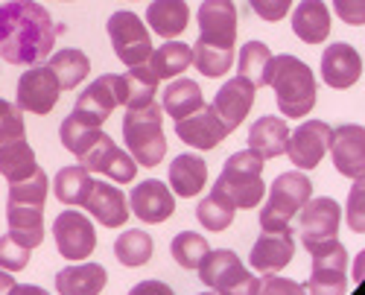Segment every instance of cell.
Returning a JSON list of instances; mask_svg holds the SVG:
<instances>
[{"instance_id": "obj_30", "label": "cell", "mask_w": 365, "mask_h": 295, "mask_svg": "<svg viewBox=\"0 0 365 295\" xmlns=\"http://www.w3.org/2000/svg\"><path fill=\"white\" fill-rule=\"evenodd\" d=\"M170 190L178 193V196H199L205 190V182H207V164L199 158V155H178L173 164H170Z\"/></svg>"}, {"instance_id": "obj_46", "label": "cell", "mask_w": 365, "mask_h": 295, "mask_svg": "<svg viewBox=\"0 0 365 295\" xmlns=\"http://www.w3.org/2000/svg\"><path fill=\"white\" fill-rule=\"evenodd\" d=\"M249 6L257 18L269 21V24H278L289 15V6H292V0H249Z\"/></svg>"}, {"instance_id": "obj_7", "label": "cell", "mask_w": 365, "mask_h": 295, "mask_svg": "<svg viewBox=\"0 0 365 295\" xmlns=\"http://www.w3.org/2000/svg\"><path fill=\"white\" fill-rule=\"evenodd\" d=\"M313 272L307 281V295H345L348 289V252L339 240H327L310 249Z\"/></svg>"}, {"instance_id": "obj_51", "label": "cell", "mask_w": 365, "mask_h": 295, "mask_svg": "<svg viewBox=\"0 0 365 295\" xmlns=\"http://www.w3.org/2000/svg\"><path fill=\"white\" fill-rule=\"evenodd\" d=\"M365 278V252H359L356 254V263H354V281L359 284Z\"/></svg>"}, {"instance_id": "obj_20", "label": "cell", "mask_w": 365, "mask_h": 295, "mask_svg": "<svg viewBox=\"0 0 365 295\" xmlns=\"http://www.w3.org/2000/svg\"><path fill=\"white\" fill-rule=\"evenodd\" d=\"M359 73H362V58L351 44L336 41L322 53V79L327 88L345 91V88L359 82Z\"/></svg>"}, {"instance_id": "obj_42", "label": "cell", "mask_w": 365, "mask_h": 295, "mask_svg": "<svg viewBox=\"0 0 365 295\" xmlns=\"http://www.w3.org/2000/svg\"><path fill=\"white\" fill-rule=\"evenodd\" d=\"M345 219H348L351 231L365 234V175L354 179V187H351L348 205H345Z\"/></svg>"}, {"instance_id": "obj_4", "label": "cell", "mask_w": 365, "mask_h": 295, "mask_svg": "<svg viewBox=\"0 0 365 295\" xmlns=\"http://www.w3.org/2000/svg\"><path fill=\"white\" fill-rule=\"evenodd\" d=\"M214 190H220L222 196H228L234 202L237 211H252L263 202L266 196V185H263V158L252 150L234 152L220 179L214 182Z\"/></svg>"}, {"instance_id": "obj_13", "label": "cell", "mask_w": 365, "mask_h": 295, "mask_svg": "<svg viewBox=\"0 0 365 295\" xmlns=\"http://www.w3.org/2000/svg\"><path fill=\"white\" fill-rule=\"evenodd\" d=\"M79 164L88 170V172H103L108 175V179H114L117 185H129L135 182V175H138V161L123 152L120 146L103 132V138L91 146V150L79 158Z\"/></svg>"}, {"instance_id": "obj_35", "label": "cell", "mask_w": 365, "mask_h": 295, "mask_svg": "<svg viewBox=\"0 0 365 295\" xmlns=\"http://www.w3.org/2000/svg\"><path fill=\"white\" fill-rule=\"evenodd\" d=\"M272 50L263 41H249L246 47L240 50L237 58V73L246 76L255 88H266L269 85V71H272Z\"/></svg>"}, {"instance_id": "obj_32", "label": "cell", "mask_w": 365, "mask_h": 295, "mask_svg": "<svg viewBox=\"0 0 365 295\" xmlns=\"http://www.w3.org/2000/svg\"><path fill=\"white\" fill-rule=\"evenodd\" d=\"M205 105V97H202V88L199 82L193 79H175L167 85L164 91V111L173 117V120H181L193 111H199Z\"/></svg>"}, {"instance_id": "obj_26", "label": "cell", "mask_w": 365, "mask_h": 295, "mask_svg": "<svg viewBox=\"0 0 365 295\" xmlns=\"http://www.w3.org/2000/svg\"><path fill=\"white\" fill-rule=\"evenodd\" d=\"M108 281V272L100 263H73L56 275L58 295H100Z\"/></svg>"}, {"instance_id": "obj_38", "label": "cell", "mask_w": 365, "mask_h": 295, "mask_svg": "<svg viewBox=\"0 0 365 295\" xmlns=\"http://www.w3.org/2000/svg\"><path fill=\"white\" fill-rule=\"evenodd\" d=\"M58 138H62V146H65L68 152H73L76 158H82L91 150V146H94L103 138V129L88 126V123L79 120V117L68 114L65 120H62V129H58Z\"/></svg>"}, {"instance_id": "obj_28", "label": "cell", "mask_w": 365, "mask_h": 295, "mask_svg": "<svg viewBox=\"0 0 365 295\" xmlns=\"http://www.w3.org/2000/svg\"><path fill=\"white\" fill-rule=\"evenodd\" d=\"M158 73L149 68V62L129 68V73H120V94H123L126 108H143L149 103H155L158 94Z\"/></svg>"}, {"instance_id": "obj_5", "label": "cell", "mask_w": 365, "mask_h": 295, "mask_svg": "<svg viewBox=\"0 0 365 295\" xmlns=\"http://www.w3.org/2000/svg\"><path fill=\"white\" fill-rule=\"evenodd\" d=\"M313 196V182L304 175V170L281 172L269 187V199L260 211L263 231H292L289 222Z\"/></svg>"}, {"instance_id": "obj_2", "label": "cell", "mask_w": 365, "mask_h": 295, "mask_svg": "<svg viewBox=\"0 0 365 295\" xmlns=\"http://www.w3.org/2000/svg\"><path fill=\"white\" fill-rule=\"evenodd\" d=\"M269 88L275 91V103H278L281 114L289 117V120H298V117L310 114L316 105V76L301 58H295L289 53H281L272 58Z\"/></svg>"}, {"instance_id": "obj_12", "label": "cell", "mask_w": 365, "mask_h": 295, "mask_svg": "<svg viewBox=\"0 0 365 295\" xmlns=\"http://www.w3.org/2000/svg\"><path fill=\"white\" fill-rule=\"evenodd\" d=\"M339 222H342V208H339L336 199H327V196L310 199L301 208V240H304V249L310 252L313 246L336 240Z\"/></svg>"}, {"instance_id": "obj_49", "label": "cell", "mask_w": 365, "mask_h": 295, "mask_svg": "<svg viewBox=\"0 0 365 295\" xmlns=\"http://www.w3.org/2000/svg\"><path fill=\"white\" fill-rule=\"evenodd\" d=\"M9 295H50L44 286H36V284H15Z\"/></svg>"}, {"instance_id": "obj_50", "label": "cell", "mask_w": 365, "mask_h": 295, "mask_svg": "<svg viewBox=\"0 0 365 295\" xmlns=\"http://www.w3.org/2000/svg\"><path fill=\"white\" fill-rule=\"evenodd\" d=\"M15 286V278L6 272V269H0V295H9Z\"/></svg>"}, {"instance_id": "obj_14", "label": "cell", "mask_w": 365, "mask_h": 295, "mask_svg": "<svg viewBox=\"0 0 365 295\" xmlns=\"http://www.w3.org/2000/svg\"><path fill=\"white\" fill-rule=\"evenodd\" d=\"M330 135H333V129L324 120H304L295 132H289L287 155H289L292 167H298V170L319 167L324 152L330 150Z\"/></svg>"}, {"instance_id": "obj_40", "label": "cell", "mask_w": 365, "mask_h": 295, "mask_svg": "<svg viewBox=\"0 0 365 295\" xmlns=\"http://www.w3.org/2000/svg\"><path fill=\"white\" fill-rule=\"evenodd\" d=\"M170 252H173V257H175L178 266L199 269V263L205 260V254H207L210 249H207V240L202 237V234H196V231H181V234H175Z\"/></svg>"}, {"instance_id": "obj_11", "label": "cell", "mask_w": 365, "mask_h": 295, "mask_svg": "<svg viewBox=\"0 0 365 295\" xmlns=\"http://www.w3.org/2000/svg\"><path fill=\"white\" fill-rule=\"evenodd\" d=\"M58 94H62V85H58L50 65H36L26 73H21L15 105L21 111H29V114H50L58 103Z\"/></svg>"}, {"instance_id": "obj_23", "label": "cell", "mask_w": 365, "mask_h": 295, "mask_svg": "<svg viewBox=\"0 0 365 295\" xmlns=\"http://www.w3.org/2000/svg\"><path fill=\"white\" fill-rule=\"evenodd\" d=\"M82 208L106 228H120V225H126V219H129V202H126L123 190H117V187H111L106 182H94L91 196L85 199Z\"/></svg>"}, {"instance_id": "obj_15", "label": "cell", "mask_w": 365, "mask_h": 295, "mask_svg": "<svg viewBox=\"0 0 365 295\" xmlns=\"http://www.w3.org/2000/svg\"><path fill=\"white\" fill-rule=\"evenodd\" d=\"M199 41L210 47L234 50V41H237L234 0H205L199 6Z\"/></svg>"}, {"instance_id": "obj_8", "label": "cell", "mask_w": 365, "mask_h": 295, "mask_svg": "<svg viewBox=\"0 0 365 295\" xmlns=\"http://www.w3.org/2000/svg\"><path fill=\"white\" fill-rule=\"evenodd\" d=\"M108 38H111L114 56L126 68H135V65L149 62L152 50H155V47H152V38H149V29L129 9H120V12H114L108 18Z\"/></svg>"}, {"instance_id": "obj_48", "label": "cell", "mask_w": 365, "mask_h": 295, "mask_svg": "<svg viewBox=\"0 0 365 295\" xmlns=\"http://www.w3.org/2000/svg\"><path fill=\"white\" fill-rule=\"evenodd\" d=\"M129 295H175V292L164 281H140V284H135L129 289Z\"/></svg>"}, {"instance_id": "obj_3", "label": "cell", "mask_w": 365, "mask_h": 295, "mask_svg": "<svg viewBox=\"0 0 365 295\" xmlns=\"http://www.w3.org/2000/svg\"><path fill=\"white\" fill-rule=\"evenodd\" d=\"M164 111L158 103H149L143 108H129L123 117V143L129 146V155L140 167H158L167 155V135H164Z\"/></svg>"}, {"instance_id": "obj_18", "label": "cell", "mask_w": 365, "mask_h": 295, "mask_svg": "<svg viewBox=\"0 0 365 295\" xmlns=\"http://www.w3.org/2000/svg\"><path fill=\"white\" fill-rule=\"evenodd\" d=\"M129 205H132V214H135L140 222H149V225L167 222V219L175 214V196H173V190H170L164 182H158V179L140 182V185L132 190Z\"/></svg>"}, {"instance_id": "obj_29", "label": "cell", "mask_w": 365, "mask_h": 295, "mask_svg": "<svg viewBox=\"0 0 365 295\" xmlns=\"http://www.w3.org/2000/svg\"><path fill=\"white\" fill-rule=\"evenodd\" d=\"M36 170H38V161H36L33 146L26 143V138L0 140V175H4L9 185L29 179Z\"/></svg>"}, {"instance_id": "obj_45", "label": "cell", "mask_w": 365, "mask_h": 295, "mask_svg": "<svg viewBox=\"0 0 365 295\" xmlns=\"http://www.w3.org/2000/svg\"><path fill=\"white\" fill-rule=\"evenodd\" d=\"M257 295H307V289L292 278H281L275 272H266V278H260Z\"/></svg>"}, {"instance_id": "obj_22", "label": "cell", "mask_w": 365, "mask_h": 295, "mask_svg": "<svg viewBox=\"0 0 365 295\" xmlns=\"http://www.w3.org/2000/svg\"><path fill=\"white\" fill-rule=\"evenodd\" d=\"M6 225L9 237H15L21 246L33 252L44 243V205H24L6 199Z\"/></svg>"}, {"instance_id": "obj_21", "label": "cell", "mask_w": 365, "mask_h": 295, "mask_svg": "<svg viewBox=\"0 0 365 295\" xmlns=\"http://www.w3.org/2000/svg\"><path fill=\"white\" fill-rule=\"evenodd\" d=\"M295 254V240H292V231H263L257 243L252 246V269L255 272H281L284 266L292 263Z\"/></svg>"}, {"instance_id": "obj_33", "label": "cell", "mask_w": 365, "mask_h": 295, "mask_svg": "<svg viewBox=\"0 0 365 295\" xmlns=\"http://www.w3.org/2000/svg\"><path fill=\"white\" fill-rule=\"evenodd\" d=\"M50 71L56 73L58 85H62V91H71V88H76L88 73H91V58L76 50V47H68V50H58L50 56Z\"/></svg>"}, {"instance_id": "obj_19", "label": "cell", "mask_w": 365, "mask_h": 295, "mask_svg": "<svg viewBox=\"0 0 365 295\" xmlns=\"http://www.w3.org/2000/svg\"><path fill=\"white\" fill-rule=\"evenodd\" d=\"M255 91H257V88L246 76H240V73L217 91V97H214V103H210V105H214V111L220 114V120L225 123L228 132H234L249 117V111L255 105Z\"/></svg>"}, {"instance_id": "obj_52", "label": "cell", "mask_w": 365, "mask_h": 295, "mask_svg": "<svg viewBox=\"0 0 365 295\" xmlns=\"http://www.w3.org/2000/svg\"><path fill=\"white\" fill-rule=\"evenodd\" d=\"M196 295H217V292H214V289H210V292H196Z\"/></svg>"}, {"instance_id": "obj_44", "label": "cell", "mask_w": 365, "mask_h": 295, "mask_svg": "<svg viewBox=\"0 0 365 295\" xmlns=\"http://www.w3.org/2000/svg\"><path fill=\"white\" fill-rule=\"evenodd\" d=\"M15 138H26L24 111L9 100H0V140H15Z\"/></svg>"}, {"instance_id": "obj_39", "label": "cell", "mask_w": 365, "mask_h": 295, "mask_svg": "<svg viewBox=\"0 0 365 295\" xmlns=\"http://www.w3.org/2000/svg\"><path fill=\"white\" fill-rule=\"evenodd\" d=\"M193 65L207 79L225 76L234 65V50H222V47H210L205 41H196L193 44Z\"/></svg>"}, {"instance_id": "obj_36", "label": "cell", "mask_w": 365, "mask_h": 295, "mask_svg": "<svg viewBox=\"0 0 365 295\" xmlns=\"http://www.w3.org/2000/svg\"><path fill=\"white\" fill-rule=\"evenodd\" d=\"M152 249H155V243H152V237L140 228H132L114 240V257L129 269L146 266L149 257H152Z\"/></svg>"}, {"instance_id": "obj_27", "label": "cell", "mask_w": 365, "mask_h": 295, "mask_svg": "<svg viewBox=\"0 0 365 295\" xmlns=\"http://www.w3.org/2000/svg\"><path fill=\"white\" fill-rule=\"evenodd\" d=\"M146 24L155 29L164 41L181 36L190 24V9L185 0H152L146 6Z\"/></svg>"}, {"instance_id": "obj_41", "label": "cell", "mask_w": 365, "mask_h": 295, "mask_svg": "<svg viewBox=\"0 0 365 295\" xmlns=\"http://www.w3.org/2000/svg\"><path fill=\"white\" fill-rule=\"evenodd\" d=\"M47 190H50L47 172L38 167L33 175H29V179L9 185V202H24V205H44V202H47Z\"/></svg>"}, {"instance_id": "obj_47", "label": "cell", "mask_w": 365, "mask_h": 295, "mask_svg": "<svg viewBox=\"0 0 365 295\" xmlns=\"http://www.w3.org/2000/svg\"><path fill=\"white\" fill-rule=\"evenodd\" d=\"M333 9H336V15L351 26L365 24V0H333Z\"/></svg>"}, {"instance_id": "obj_16", "label": "cell", "mask_w": 365, "mask_h": 295, "mask_svg": "<svg viewBox=\"0 0 365 295\" xmlns=\"http://www.w3.org/2000/svg\"><path fill=\"white\" fill-rule=\"evenodd\" d=\"M330 158L345 179L365 175V126L342 123L330 135Z\"/></svg>"}, {"instance_id": "obj_10", "label": "cell", "mask_w": 365, "mask_h": 295, "mask_svg": "<svg viewBox=\"0 0 365 295\" xmlns=\"http://www.w3.org/2000/svg\"><path fill=\"white\" fill-rule=\"evenodd\" d=\"M53 240L65 260H88L97 249V231L85 214L65 211L53 222Z\"/></svg>"}, {"instance_id": "obj_34", "label": "cell", "mask_w": 365, "mask_h": 295, "mask_svg": "<svg viewBox=\"0 0 365 295\" xmlns=\"http://www.w3.org/2000/svg\"><path fill=\"white\" fill-rule=\"evenodd\" d=\"M190 65H193V47L181 44V41H164V47L152 50V56H149V68L158 73V79H175Z\"/></svg>"}, {"instance_id": "obj_24", "label": "cell", "mask_w": 365, "mask_h": 295, "mask_svg": "<svg viewBox=\"0 0 365 295\" xmlns=\"http://www.w3.org/2000/svg\"><path fill=\"white\" fill-rule=\"evenodd\" d=\"M287 140H289V126H287V120H281L275 114L260 117V120H255L249 129V150L257 152L263 161L284 155Z\"/></svg>"}, {"instance_id": "obj_17", "label": "cell", "mask_w": 365, "mask_h": 295, "mask_svg": "<svg viewBox=\"0 0 365 295\" xmlns=\"http://www.w3.org/2000/svg\"><path fill=\"white\" fill-rule=\"evenodd\" d=\"M175 135L187 146H196V150H214V146H220L231 132L220 120L214 105H202L199 111L175 120Z\"/></svg>"}, {"instance_id": "obj_31", "label": "cell", "mask_w": 365, "mask_h": 295, "mask_svg": "<svg viewBox=\"0 0 365 295\" xmlns=\"http://www.w3.org/2000/svg\"><path fill=\"white\" fill-rule=\"evenodd\" d=\"M91 187H94V179L82 164L73 167H62L53 179V193L62 205H85V199L91 196Z\"/></svg>"}, {"instance_id": "obj_1", "label": "cell", "mask_w": 365, "mask_h": 295, "mask_svg": "<svg viewBox=\"0 0 365 295\" xmlns=\"http://www.w3.org/2000/svg\"><path fill=\"white\" fill-rule=\"evenodd\" d=\"M62 33L47 6L36 0H9L0 4V58L9 65L36 68L53 56L56 36Z\"/></svg>"}, {"instance_id": "obj_9", "label": "cell", "mask_w": 365, "mask_h": 295, "mask_svg": "<svg viewBox=\"0 0 365 295\" xmlns=\"http://www.w3.org/2000/svg\"><path fill=\"white\" fill-rule=\"evenodd\" d=\"M117 105H123V94H120V76L117 73H106V76H97L76 97V105H73L71 114L79 117L82 123L100 129Z\"/></svg>"}, {"instance_id": "obj_6", "label": "cell", "mask_w": 365, "mask_h": 295, "mask_svg": "<svg viewBox=\"0 0 365 295\" xmlns=\"http://www.w3.org/2000/svg\"><path fill=\"white\" fill-rule=\"evenodd\" d=\"M199 278L217 295H257L260 281L242 266V260L231 249L207 252L199 263Z\"/></svg>"}, {"instance_id": "obj_37", "label": "cell", "mask_w": 365, "mask_h": 295, "mask_svg": "<svg viewBox=\"0 0 365 295\" xmlns=\"http://www.w3.org/2000/svg\"><path fill=\"white\" fill-rule=\"evenodd\" d=\"M237 217V208L228 196H222L220 190H210L196 208V219L202 222V228L207 231H225Z\"/></svg>"}, {"instance_id": "obj_25", "label": "cell", "mask_w": 365, "mask_h": 295, "mask_svg": "<svg viewBox=\"0 0 365 295\" xmlns=\"http://www.w3.org/2000/svg\"><path fill=\"white\" fill-rule=\"evenodd\" d=\"M292 33L304 44H324L330 36V9L324 0H304L292 12Z\"/></svg>"}, {"instance_id": "obj_43", "label": "cell", "mask_w": 365, "mask_h": 295, "mask_svg": "<svg viewBox=\"0 0 365 295\" xmlns=\"http://www.w3.org/2000/svg\"><path fill=\"white\" fill-rule=\"evenodd\" d=\"M26 266H29V249L21 246L15 237H9V234H4V237H0V269L21 272Z\"/></svg>"}]
</instances>
